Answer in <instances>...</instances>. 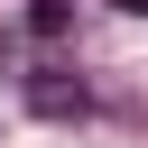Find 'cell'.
Here are the masks:
<instances>
[{
  "instance_id": "6da1fadb",
  "label": "cell",
  "mask_w": 148,
  "mask_h": 148,
  "mask_svg": "<svg viewBox=\"0 0 148 148\" xmlns=\"http://www.w3.org/2000/svg\"><path fill=\"white\" fill-rule=\"evenodd\" d=\"M28 102H37V111H83L92 92H83V74H74L65 56H37V65H28Z\"/></svg>"
}]
</instances>
